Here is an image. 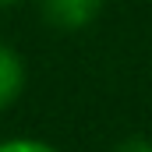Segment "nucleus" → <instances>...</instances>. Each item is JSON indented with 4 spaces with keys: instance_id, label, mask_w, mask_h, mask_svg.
<instances>
[{
    "instance_id": "nucleus-3",
    "label": "nucleus",
    "mask_w": 152,
    "mask_h": 152,
    "mask_svg": "<svg viewBox=\"0 0 152 152\" xmlns=\"http://www.w3.org/2000/svg\"><path fill=\"white\" fill-rule=\"evenodd\" d=\"M0 152H57V149L42 138H7L0 142Z\"/></svg>"
},
{
    "instance_id": "nucleus-4",
    "label": "nucleus",
    "mask_w": 152,
    "mask_h": 152,
    "mask_svg": "<svg viewBox=\"0 0 152 152\" xmlns=\"http://www.w3.org/2000/svg\"><path fill=\"white\" fill-rule=\"evenodd\" d=\"M113 152H152V142L149 138H127V142H120Z\"/></svg>"
},
{
    "instance_id": "nucleus-2",
    "label": "nucleus",
    "mask_w": 152,
    "mask_h": 152,
    "mask_svg": "<svg viewBox=\"0 0 152 152\" xmlns=\"http://www.w3.org/2000/svg\"><path fill=\"white\" fill-rule=\"evenodd\" d=\"M21 92H25V60L14 46L0 39V110L14 106Z\"/></svg>"
},
{
    "instance_id": "nucleus-5",
    "label": "nucleus",
    "mask_w": 152,
    "mask_h": 152,
    "mask_svg": "<svg viewBox=\"0 0 152 152\" xmlns=\"http://www.w3.org/2000/svg\"><path fill=\"white\" fill-rule=\"evenodd\" d=\"M18 4H25V0H0V7H18Z\"/></svg>"
},
{
    "instance_id": "nucleus-1",
    "label": "nucleus",
    "mask_w": 152,
    "mask_h": 152,
    "mask_svg": "<svg viewBox=\"0 0 152 152\" xmlns=\"http://www.w3.org/2000/svg\"><path fill=\"white\" fill-rule=\"evenodd\" d=\"M106 0H39V14L46 25L60 32H81L103 14Z\"/></svg>"
}]
</instances>
